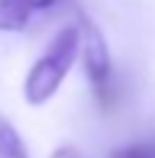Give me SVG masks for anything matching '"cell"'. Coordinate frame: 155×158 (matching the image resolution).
Here are the masks:
<instances>
[{
  "label": "cell",
  "mask_w": 155,
  "mask_h": 158,
  "mask_svg": "<svg viewBox=\"0 0 155 158\" xmlns=\"http://www.w3.org/2000/svg\"><path fill=\"white\" fill-rule=\"evenodd\" d=\"M80 53V22L78 25H64L50 44L44 47V53L33 61V67L25 75V103L28 106H44L64 83V78L69 75L75 58Z\"/></svg>",
  "instance_id": "1"
},
{
  "label": "cell",
  "mask_w": 155,
  "mask_h": 158,
  "mask_svg": "<svg viewBox=\"0 0 155 158\" xmlns=\"http://www.w3.org/2000/svg\"><path fill=\"white\" fill-rule=\"evenodd\" d=\"M80 53H83V67L86 78L92 83L94 100L103 108H114V67H111V53L97 31V25L86 17H80Z\"/></svg>",
  "instance_id": "2"
},
{
  "label": "cell",
  "mask_w": 155,
  "mask_h": 158,
  "mask_svg": "<svg viewBox=\"0 0 155 158\" xmlns=\"http://www.w3.org/2000/svg\"><path fill=\"white\" fill-rule=\"evenodd\" d=\"M69 6V0H0V31L19 33L42 14L58 11Z\"/></svg>",
  "instance_id": "3"
},
{
  "label": "cell",
  "mask_w": 155,
  "mask_h": 158,
  "mask_svg": "<svg viewBox=\"0 0 155 158\" xmlns=\"http://www.w3.org/2000/svg\"><path fill=\"white\" fill-rule=\"evenodd\" d=\"M0 158H31L22 136L6 117H0Z\"/></svg>",
  "instance_id": "4"
},
{
  "label": "cell",
  "mask_w": 155,
  "mask_h": 158,
  "mask_svg": "<svg viewBox=\"0 0 155 158\" xmlns=\"http://www.w3.org/2000/svg\"><path fill=\"white\" fill-rule=\"evenodd\" d=\"M111 158H155V142H139V144H128L114 150Z\"/></svg>",
  "instance_id": "5"
},
{
  "label": "cell",
  "mask_w": 155,
  "mask_h": 158,
  "mask_svg": "<svg viewBox=\"0 0 155 158\" xmlns=\"http://www.w3.org/2000/svg\"><path fill=\"white\" fill-rule=\"evenodd\" d=\"M50 158H83V156H80V150H78V147H69V144H67V147L53 150V156H50Z\"/></svg>",
  "instance_id": "6"
}]
</instances>
